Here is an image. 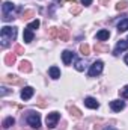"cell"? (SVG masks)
<instances>
[{
    "mask_svg": "<svg viewBox=\"0 0 128 130\" xmlns=\"http://www.w3.org/2000/svg\"><path fill=\"white\" fill-rule=\"evenodd\" d=\"M33 15V11H26L24 14H23V18H30Z\"/></svg>",
    "mask_w": 128,
    "mask_h": 130,
    "instance_id": "28",
    "label": "cell"
},
{
    "mask_svg": "<svg viewBox=\"0 0 128 130\" xmlns=\"http://www.w3.org/2000/svg\"><path fill=\"white\" fill-rule=\"evenodd\" d=\"M121 95L124 98H128V85H125V86L121 89Z\"/></svg>",
    "mask_w": 128,
    "mask_h": 130,
    "instance_id": "26",
    "label": "cell"
},
{
    "mask_svg": "<svg viewBox=\"0 0 128 130\" xmlns=\"http://www.w3.org/2000/svg\"><path fill=\"white\" fill-rule=\"evenodd\" d=\"M26 123L33 129H39L41 127V117H39V113L35 112V110H29L27 115H26Z\"/></svg>",
    "mask_w": 128,
    "mask_h": 130,
    "instance_id": "2",
    "label": "cell"
},
{
    "mask_svg": "<svg viewBox=\"0 0 128 130\" xmlns=\"http://www.w3.org/2000/svg\"><path fill=\"white\" fill-rule=\"evenodd\" d=\"M102 130H118V129H115L113 126H105V127H104Z\"/></svg>",
    "mask_w": 128,
    "mask_h": 130,
    "instance_id": "32",
    "label": "cell"
},
{
    "mask_svg": "<svg viewBox=\"0 0 128 130\" xmlns=\"http://www.w3.org/2000/svg\"><path fill=\"white\" fill-rule=\"evenodd\" d=\"M69 110H71V113H72L74 117H77V118H80V117H81V112H80L77 107H71Z\"/></svg>",
    "mask_w": 128,
    "mask_h": 130,
    "instance_id": "25",
    "label": "cell"
},
{
    "mask_svg": "<svg viewBox=\"0 0 128 130\" xmlns=\"http://www.w3.org/2000/svg\"><path fill=\"white\" fill-rule=\"evenodd\" d=\"M15 9V5L12 2H5L2 5V12H3V21H11L14 20L12 17V11Z\"/></svg>",
    "mask_w": 128,
    "mask_h": 130,
    "instance_id": "3",
    "label": "cell"
},
{
    "mask_svg": "<svg viewBox=\"0 0 128 130\" xmlns=\"http://www.w3.org/2000/svg\"><path fill=\"white\" fill-rule=\"evenodd\" d=\"M128 48V41L127 39H121L118 44H116V47H115V50H113V55L115 56H119L122 52H125Z\"/></svg>",
    "mask_w": 128,
    "mask_h": 130,
    "instance_id": "6",
    "label": "cell"
},
{
    "mask_svg": "<svg viewBox=\"0 0 128 130\" xmlns=\"http://www.w3.org/2000/svg\"><path fill=\"white\" fill-rule=\"evenodd\" d=\"M110 107H112L113 112H121L125 107V101H122V100H113V101H110Z\"/></svg>",
    "mask_w": 128,
    "mask_h": 130,
    "instance_id": "7",
    "label": "cell"
},
{
    "mask_svg": "<svg viewBox=\"0 0 128 130\" xmlns=\"http://www.w3.org/2000/svg\"><path fill=\"white\" fill-rule=\"evenodd\" d=\"M118 30L119 32H127L128 30V18H124L118 23Z\"/></svg>",
    "mask_w": 128,
    "mask_h": 130,
    "instance_id": "14",
    "label": "cell"
},
{
    "mask_svg": "<svg viewBox=\"0 0 128 130\" xmlns=\"http://www.w3.org/2000/svg\"><path fill=\"white\" fill-rule=\"evenodd\" d=\"M127 41H128V39H127Z\"/></svg>",
    "mask_w": 128,
    "mask_h": 130,
    "instance_id": "34",
    "label": "cell"
},
{
    "mask_svg": "<svg viewBox=\"0 0 128 130\" xmlns=\"http://www.w3.org/2000/svg\"><path fill=\"white\" fill-rule=\"evenodd\" d=\"M39 24H41V23H39V20H33V21L29 23V26H27V27L33 30V29H38V27H39Z\"/></svg>",
    "mask_w": 128,
    "mask_h": 130,
    "instance_id": "22",
    "label": "cell"
},
{
    "mask_svg": "<svg viewBox=\"0 0 128 130\" xmlns=\"http://www.w3.org/2000/svg\"><path fill=\"white\" fill-rule=\"evenodd\" d=\"M33 30L32 29H29V27H26L24 29V32H23V39H24V42L26 44H29V42H32L33 41Z\"/></svg>",
    "mask_w": 128,
    "mask_h": 130,
    "instance_id": "11",
    "label": "cell"
},
{
    "mask_svg": "<svg viewBox=\"0 0 128 130\" xmlns=\"http://www.w3.org/2000/svg\"><path fill=\"white\" fill-rule=\"evenodd\" d=\"M81 2V5H84V6H91L92 5V0H80Z\"/></svg>",
    "mask_w": 128,
    "mask_h": 130,
    "instance_id": "29",
    "label": "cell"
},
{
    "mask_svg": "<svg viewBox=\"0 0 128 130\" xmlns=\"http://www.w3.org/2000/svg\"><path fill=\"white\" fill-rule=\"evenodd\" d=\"M17 38V27H11V26H5L2 27L0 32V39H2V47H8L11 41H14Z\"/></svg>",
    "mask_w": 128,
    "mask_h": 130,
    "instance_id": "1",
    "label": "cell"
},
{
    "mask_svg": "<svg viewBox=\"0 0 128 130\" xmlns=\"http://www.w3.org/2000/svg\"><path fill=\"white\" fill-rule=\"evenodd\" d=\"M127 8H128L127 2H119V3L116 5V9H118V11H121V9H127Z\"/></svg>",
    "mask_w": 128,
    "mask_h": 130,
    "instance_id": "24",
    "label": "cell"
},
{
    "mask_svg": "<svg viewBox=\"0 0 128 130\" xmlns=\"http://www.w3.org/2000/svg\"><path fill=\"white\" fill-rule=\"evenodd\" d=\"M59 38H60L62 41H68V38H69L68 30H66V29H59Z\"/></svg>",
    "mask_w": 128,
    "mask_h": 130,
    "instance_id": "20",
    "label": "cell"
},
{
    "mask_svg": "<svg viewBox=\"0 0 128 130\" xmlns=\"http://www.w3.org/2000/svg\"><path fill=\"white\" fill-rule=\"evenodd\" d=\"M124 61H125V64L128 65V53H127V55H125V58H124Z\"/></svg>",
    "mask_w": 128,
    "mask_h": 130,
    "instance_id": "33",
    "label": "cell"
},
{
    "mask_svg": "<svg viewBox=\"0 0 128 130\" xmlns=\"http://www.w3.org/2000/svg\"><path fill=\"white\" fill-rule=\"evenodd\" d=\"M72 59H74V53L71 50H65L63 53H62V61H63L65 65H69Z\"/></svg>",
    "mask_w": 128,
    "mask_h": 130,
    "instance_id": "10",
    "label": "cell"
},
{
    "mask_svg": "<svg viewBox=\"0 0 128 130\" xmlns=\"http://www.w3.org/2000/svg\"><path fill=\"white\" fill-rule=\"evenodd\" d=\"M23 53H24L23 47H21V45H17V47H15V55H23Z\"/></svg>",
    "mask_w": 128,
    "mask_h": 130,
    "instance_id": "27",
    "label": "cell"
},
{
    "mask_svg": "<svg viewBox=\"0 0 128 130\" xmlns=\"http://www.w3.org/2000/svg\"><path fill=\"white\" fill-rule=\"evenodd\" d=\"M6 82H11V83H14V85H18V83H21V80H20L17 76H12V74L6 76Z\"/></svg>",
    "mask_w": 128,
    "mask_h": 130,
    "instance_id": "19",
    "label": "cell"
},
{
    "mask_svg": "<svg viewBox=\"0 0 128 130\" xmlns=\"http://www.w3.org/2000/svg\"><path fill=\"white\" fill-rule=\"evenodd\" d=\"M84 106L89 107V109H98V107H99V103H98L96 98H94V97H86L84 98Z\"/></svg>",
    "mask_w": 128,
    "mask_h": 130,
    "instance_id": "9",
    "label": "cell"
},
{
    "mask_svg": "<svg viewBox=\"0 0 128 130\" xmlns=\"http://www.w3.org/2000/svg\"><path fill=\"white\" fill-rule=\"evenodd\" d=\"M109 38H110V32H109V30H105V29H102V30L96 32V39H98V41H107Z\"/></svg>",
    "mask_w": 128,
    "mask_h": 130,
    "instance_id": "13",
    "label": "cell"
},
{
    "mask_svg": "<svg viewBox=\"0 0 128 130\" xmlns=\"http://www.w3.org/2000/svg\"><path fill=\"white\" fill-rule=\"evenodd\" d=\"M71 12H72V14H78V12H80V6H75V8H72V9H71Z\"/></svg>",
    "mask_w": 128,
    "mask_h": 130,
    "instance_id": "30",
    "label": "cell"
},
{
    "mask_svg": "<svg viewBox=\"0 0 128 130\" xmlns=\"http://www.w3.org/2000/svg\"><path fill=\"white\" fill-rule=\"evenodd\" d=\"M59 120H60V113H59V112H51V113L47 115L45 123H47V126H48L50 129H54V127L57 126V121H59Z\"/></svg>",
    "mask_w": 128,
    "mask_h": 130,
    "instance_id": "5",
    "label": "cell"
},
{
    "mask_svg": "<svg viewBox=\"0 0 128 130\" xmlns=\"http://www.w3.org/2000/svg\"><path fill=\"white\" fill-rule=\"evenodd\" d=\"M20 71H23V73H30V71H32L30 62H27V61H23V62L20 64Z\"/></svg>",
    "mask_w": 128,
    "mask_h": 130,
    "instance_id": "16",
    "label": "cell"
},
{
    "mask_svg": "<svg viewBox=\"0 0 128 130\" xmlns=\"http://www.w3.org/2000/svg\"><path fill=\"white\" fill-rule=\"evenodd\" d=\"M102 70H104V62L102 61H95L94 64L91 65L88 74H89V77H96V76H99L102 73Z\"/></svg>",
    "mask_w": 128,
    "mask_h": 130,
    "instance_id": "4",
    "label": "cell"
},
{
    "mask_svg": "<svg viewBox=\"0 0 128 130\" xmlns=\"http://www.w3.org/2000/svg\"><path fill=\"white\" fill-rule=\"evenodd\" d=\"M80 52H81L83 56H89V55H91V47H89L88 44H81V45H80Z\"/></svg>",
    "mask_w": 128,
    "mask_h": 130,
    "instance_id": "17",
    "label": "cell"
},
{
    "mask_svg": "<svg viewBox=\"0 0 128 130\" xmlns=\"http://www.w3.org/2000/svg\"><path fill=\"white\" fill-rule=\"evenodd\" d=\"M75 70H77V71H83V70H84V62H83V61H77V62H75Z\"/></svg>",
    "mask_w": 128,
    "mask_h": 130,
    "instance_id": "23",
    "label": "cell"
},
{
    "mask_svg": "<svg viewBox=\"0 0 128 130\" xmlns=\"http://www.w3.org/2000/svg\"><path fill=\"white\" fill-rule=\"evenodd\" d=\"M48 36H50V38H56V36H59V29H57V27H51V29L48 30Z\"/></svg>",
    "mask_w": 128,
    "mask_h": 130,
    "instance_id": "21",
    "label": "cell"
},
{
    "mask_svg": "<svg viewBox=\"0 0 128 130\" xmlns=\"http://www.w3.org/2000/svg\"><path fill=\"white\" fill-rule=\"evenodd\" d=\"M14 124H15L14 117H8V118H5V120H3V123H2V126H3L5 129H9V127H12Z\"/></svg>",
    "mask_w": 128,
    "mask_h": 130,
    "instance_id": "15",
    "label": "cell"
},
{
    "mask_svg": "<svg viewBox=\"0 0 128 130\" xmlns=\"http://www.w3.org/2000/svg\"><path fill=\"white\" fill-rule=\"evenodd\" d=\"M14 62H15V55L8 53V55L5 56V64H6V65H12Z\"/></svg>",
    "mask_w": 128,
    "mask_h": 130,
    "instance_id": "18",
    "label": "cell"
},
{
    "mask_svg": "<svg viewBox=\"0 0 128 130\" xmlns=\"http://www.w3.org/2000/svg\"><path fill=\"white\" fill-rule=\"evenodd\" d=\"M48 74H50V77H51V79L57 80V79L60 77V70H59L56 65H53V67H50V68H48Z\"/></svg>",
    "mask_w": 128,
    "mask_h": 130,
    "instance_id": "12",
    "label": "cell"
},
{
    "mask_svg": "<svg viewBox=\"0 0 128 130\" xmlns=\"http://www.w3.org/2000/svg\"><path fill=\"white\" fill-rule=\"evenodd\" d=\"M33 94H35V89H33L32 86H24L23 91H21V98L24 101H27V100H30L33 97Z\"/></svg>",
    "mask_w": 128,
    "mask_h": 130,
    "instance_id": "8",
    "label": "cell"
},
{
    "mask_svg": "<svg viewBox=\"0 0 128 130\" xmlns=\"http://www.w3.org/2000/svg\"><path fill=\"white\" fill-rule=\"evenodd\" d=\"M0 89H2V97H5V95H6V92H8V88H5V86H2Z\"/></svg>",
    "mask_w": 128,
    "mask_h": 130,
    "instance_id": "31",
    "label": "cell"
}]
</instances>
